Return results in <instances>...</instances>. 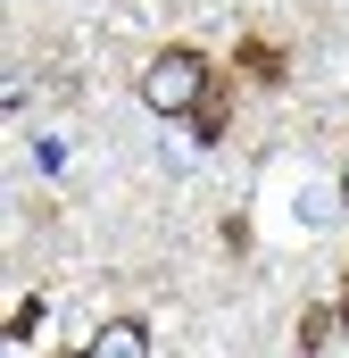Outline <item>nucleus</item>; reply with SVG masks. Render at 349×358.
<instances>
[{
	"label": "nucleus",
	"instance_id": "obj_1",
	"mask_svg": "<svg viewBox=\"0 0 349 358\" xmlns=\"http://www.w3.org/2000/svg\"><path fill=\"white\" fill-rule=\"evenodd\" d=\"M208 92H216V67H208L200 50H183V42H174V50H158V59L142 67V100H150L158 117H191Z\"/></svg>",
	"mask_w": 349,
	"mask_h": 358
},
{
	"label": "nucleus",
	"instance_id": "obj_2",
	"mask_svg": "<svg viewBox=\"0 0 349 358\" xmlns=\"http://www.w3.org/2000/svg\"><path fill=\"white\" fill-rule=\"evenodd\" d=\"M84 358H150V325H142V317H108L84 342Z\"/></svg>",
	"mask_w": 349,
	"mask_h": 358
},
{
	"label": "nucleus",
	"instance_id": "obj_3",
	"mask_svg": "<svg viewBox=\"0 0 349 358\" xmlns=\"http://www.w3.org/2000/svg\"><path fill=\"white\" fill-rule=\"evenodd\" d=\"M225 125H233V76H216V92L191 108V134L200 142H225Z\"/></svg>",
	"mask_w": 349,
	"mask_h": 358
},
{
	"label": "nucleus",
	"instance_id": "obj_4",
	"mask_svg": "<svg viewBox=\"0 0 349 358\" xmlns=\"http://www.w3.org/2000/svg\"><path fill=\"white\" fill-rule=\"evenodd\" d=\"M333 325H341V308H325V300H316V308H299V325H291L299 358H316V350H325V342H333Z\"/></svg>",
	"mask_w": 349,
	"mask_h": 358
},
{
	"label": "nucleus",
	"instance_id": "obj_5",
	"mask_svg": "<svg viewBox=\"0 0 349 358\" xmlns=\"http://www.w3.org/2000/svg\"><path fill=\"white\" fill-rule=\"evenodd\" d=\"M242 76H250V84H283V50H274L266 34H250V42H242Z\"/></svg>",
	"mask_w": 349,
	"mask_h": 358
},
{
	"label": "nucleus",
	"instance_id": "obj_6",
	"mask_svg": "<svg viewBox=\"0 0 349 358\" xmlns=\"http://www.w3.org/2000/svg\"><path fill=\"white\" fill-rule=\"evenodd\" d=\"M34 325H42V300H17V317H8V342H34Z\"/></svg>",
	"mask_w": 349,
	"mask_h": 358
},
{
	"label": "nucleus",
	"instance_id": "obj_7",
	"mask_svg": "<svg viewBox=\"0 0 349 358\" xmlns=\"http://www.w3.org/2000/svg\"><path fill=\"white\" fill-rule=\"evenodd\" d=\"M341 208H349V167H341Z\"/></svg>",
	"mask_w": 349,
	"mask_h": 358
}]
</instances>
